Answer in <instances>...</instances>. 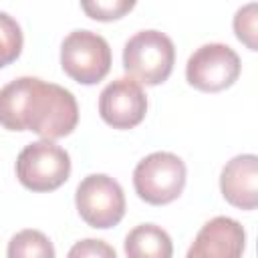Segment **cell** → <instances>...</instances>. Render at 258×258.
I'll list each match as a JSON object with an SVG mask.
<instances>
[{
	"mask_svg": "<svg viewBox=\"0 0 258 258\" xmlns=\"http://www.w3.org/2000/svg\"><path fill=\"white\" fill-rule=\"evenodd\" d=\"M175 62L171 38L155 28L135 32L123 46V69L139 85H159L167 81Z\"/></svg>",
	"mask_w": 258,
	"mask_h": 258,
	"instance_id": "obj_2",
	"label": "cell"
},
{
	"mask_svg": "<svg viewBox=\"0 0 258 258\" xmlns=\"http://www.w3.org/2000/svg\"><path fill=\"white\" fill-rule=\"evenodd\" d=\"M22 44L24 38L20 24L8 12H0V69L20 56Z\"/></svg>",
	"mask_w": 258,
	"mask_h": 258,
	"instance_id": "obj_13",
	"label": "cell"
},
{
	"mask_svg": "<svg viewBox=\"0 0 258 258\" xmlns=\"http://www.w3.org/2000/svg\"><path fill=\"white\" fill-rule=\"evenodd\" d=\"M133 187L151 206L169 204L185 187V163L169 151L149 153L133 169Z\"/></svg>",
	"mask_w": 258,
	"mask_h": 258,
	"instance_id": "obj_3",
	"label": "cell"
},
{
	"mask_svg": "<svg viewBox=\"0 0 258 258\" xmlns=\"http://www.w3.org/2000/svg\"><path fill=\"white\" fill-rule=\"evenodd\" d=\"M62 71L81 85H95L103 81L111 69L109 42L93 30H73L60 44Z\"/></svg>",
	"mask_w": 258,
	"mask_h": 258,
	"instance_id": "obj_5",
	"label": "cell"
},
{
	"mask_svg": "<svg viewBox=\"0 0 258 258\" xmlns=\"http://www.w3.org/2000/svg\"><path fill=\"white\" fill-rule=\"evenodd\" d=\"M127 258H171L173 244L169 234L155 224H139L125 236Z\"/></svg>",
	"mask_w": 258,
	"mask_h": 258,
	"instance_id": "obj_11",
	"label": "cell"
},
{
	"mask_svg": "<svg viewBox=\"0 0 258 258\" xmlns=\"http://www.w3.org/2000/svg\"><path fill=\"white\" fill-rule=\"evenodd\" d=\"M79 123L75 95L38 77H18L0 89V125L10 131H32L54 141Z\"/></svg>",
	"mask_w": 258,
	"mask_h": 258,
	"instance_id": "obj_1",
	"label": "cell"
},
{
	"mask_svg": "<svg viewBox=\"0 0 258 258\" xmlns=\"http://www.w3.org/2000/svg\"><path fill=\"white\" fill-rule=\"evenodd\" d=\"M240 56L224 42H208L191 52L185 64L187 83L204 93H218L236 83L240 77Z\"/></svg>",
	"mask_w": 258,
	"mask_h": 258,
	"instance_id": "obj_7",
	"label": "cell"
},
{
	"mask_svg": "<svg viewBox=\"0 0 258 258\" xmlns=\"http://www.w3.org/2000/svg\"><path fill=\"white\" fill-rule=\"evenodd\" d=\"M71 175V157L54 141L28 143L16 157V177L32 191H52Z\"/></svg>",
	"mask_w": 258,
	"mask_h": 258,
	"instance_id": "obj_4",
	"label": "cell"
},
{
	"mask_svg": "<svg viewBox=\"0 0 258 258\" xmlns=\"http://www.w3.org/2000/svg\"><path fill=\"white\" fill-rule=\"evenodd\" d=\"M220 189L228 204L254 210L258 204V157L254 153L232 157L222 169Z\"/></svg>",
	"mask_w": 258,
	"mask_h": 258,
	"instance_id": "obj_10",
	"label": "cell"
},
{
	"mask_svg": "<svg viewBox=\"0 0 258 258\" xmlns=\"http://www.w3.org/2000/svg\"><path fill=\"white\" fill-rule=\"evenodd\" d=\"M147 95L129 77L111 81L99 95V115L113 129H131L145 119Z\"/></svg>",
	"mask_w": 258,
	"mask_h": 258,
	"instance_id": "obj_8",
	"label": "cell"
},
{
	"mask_svg": "<svg viewBox=\"0 0 258 258\" xmlns=\"http://www.w3.org/2000/svg\"><path fill=\"white\" fill-rule=\"evenodd\" d=\"M81 218L99 230L117 226L125 216V194L117 179L105 173H91L81 179L75 191Z\"/></svg>",
	"mask_w": 258,
	"mask_h": 258,
	"instance_id": "obj_6",
	"label": "cell"
},
{
	"mask_svg": "<svg viewBox=\"0 0 258 258\" xmlns=\"http://www.w3.org/2000/svg\"><path fill=\"white\" fill-rule=\"evenodd\" d=\"M67 258H117L115 248L105 240L85 238L71 246Z\"/></svg>",
	"mask_w": 258,
	"mask_h": 258,
	"instance_id": "obj_16",
	"label": "cell"
},
{
	"mask_svg": "<svg viewBox=\"0 0 258 258\" xmlns=\"http://www.w3.org/2000/svg\"><path fill=\"white\" fill-rule=\"evenodd\" d=\"M246 232L242 224L228 216H216L202 226L185 258H242Z\"/></svg>",
	"mask_w": 258,
	"mask_h": 258,
	"instance_id": "obj_9",
	"label": "cell"
},
{
	"mask_svg": "<svg viewBox=\"0 0 258 258\" xmlns=\"http://www.w3.org/2000/svg\"><path fill=\"white\" fill-rule=\"evenodd\" d=\"M8 258H54V246L40 230H20L8 242Z\"/></svg>",
	"mask_w": 258,
	"mask_h": 258,
	"instance_id": "obj_12",
	"label": "cell"
},
{
	"mask_svg": "<svg viewBox=\"0 0 258 258\" xmlns=\"http://www.w3.org/2000/svg\"><path fill=\"white\" fill-rule=\"evenodd\" d=\"M256 10H258V4L256 2H250L242 8H238L236 16H234V32L238 36L240 42H244L250 50H256L258 48V42H256V34H258V26H256Z\"/></svg>",
	"mask_w": 258,
	"mask_h": 258,
	"instance_id": "obj_14",
	"label": "cell"
},
{
	"mask_svg": "<svg viewBox=\"0 0 258 258\" xmlns=\"http://www.w3.org/2000/svg\"><path fill=\"white\" fill-rule=\"evenodd\" d=\"M135 6L133 0H93V2H81V8L87 12V16L95 20H117L123 14H127Z\"/></svg>",
	"mask_w": 258,
	"mask_h": 258,
	"instance_id": "obj_15",
	"label": "cell"
}]
</instances>
